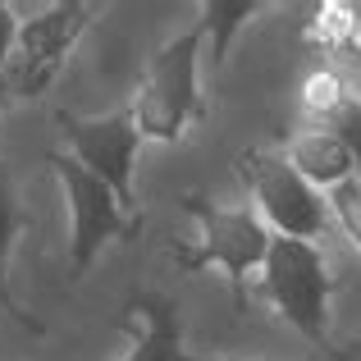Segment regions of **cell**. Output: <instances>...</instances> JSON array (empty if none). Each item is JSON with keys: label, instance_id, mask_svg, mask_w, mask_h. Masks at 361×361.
I'll use <instances>...</instances> for the list:
<instances>
[{"label": "cell", "instance_id": "cell-1", "mask_svg": "<svg viewBox=\"0 0 361 361\" xmlns=\"http://www.w3.org/2000/svg\"><path fill=\"white\" fill-rule=\"evenodd\" d=\"M178 206L202 224V238H197L192 247H183V243L169 247L174 265L188 270V274L224 270L229 293H233V307L247 311V274L265 265L274 233L265 229V220L252 211V206H220V202H211V197H202V192L183 197Z\"/></svg>", "mask_w": 361, "mask_h": 361}, {"label": "cell", "instance_id": "cell-2", "mask_svg": "<svg viewBox=\"0 0 361 361\" xmlns=\"http://www.w3.org/2000/svg\"><path fill=\"white\" fill-rule=\"evenodd\" d=\"M202 42H206V23L197 18L188 32L169 37V42L151 55L147 73H142V82H137V97H133V106H128L142 137L174 147L192 123L206 119V101H202V87H197Z\"/></svg>", "mask_w": 361, "mask_h": 361}, {"label": "cell", "instance_id": "cell-3", "mask_svg": "<svg viewBox=\"0 0 361 361\" xmlns=\"http://www.w3.org/2000/svg\"><path fill=\"white\" fill-rule=\"evenodd\" d=\"M243 188L252 192L256 215L265 220V229L274 238H302V243H316L329 233L334 215H329V202L320 188H311L298 169L288 165L283 151L270 147H247L233 160Z\"/></svg>", "mask_w": 361, "mask_h": 361}, {"label": "cell", "instance_id": "cell-4", "mask_svg": "<svg viewBox=\"0 0 361 361\" xmlns=\"http://www.w3.org/2000/svg\"><path fill=\"white\" fill-rule=\"evenodd\" d=\"M329 293L334 279L316 243L270 238V256L261 265V298L316 348H329Z\"/></svg>", "mask_w": 361, "mask_h": 361}, {"label": "cell", "instance_id": "cell-5", "mask_svg": "<svg viewBox=\"0 0 361 361\" xmlns=\"http://www.w3.org/2000/svg\"><path fill=\"white\" fill-rule=\"evenodd\" d=\"M46 165L64 183V206H69V270L87 274L97 252L106 243H128L142 233V215H128L119 197L101 183L92 169H82L69 151H51Z\"/></svg>", "mask_w": 361, "mask_h": 361}, {"label": "cell", "instance_id": "cell-6", "mask_svg": "<svg viewBox=\"0 0 361 361\" xmlns=\"http://www.w3.org/2000/svg\"><path fill=\"white\" fill-rule=\"evenodd\" d=\"M92 14H97V5H87V0H60V5H46L42 14H32L27 23H18L14 55H9V92L42 97L55 82V73L64 69L78 37L87 32Z\"/></svg>", "mask_w": 361, "mask_h": 361}, {"label": "cell", "instance_id": "cell-7", "mask_svg": "<svg viewBox=\"0 0 361 361\" xmlns=\"http://www.w3.org/2000/svg\"><path fill=\"white\" fill-rule=\"evenodd\" d=\"M55 123H60L64 142H69V156L78 160L82 169H92V174L119 197V206L128 215H142L137 197H133V160H137V147H142L133 110H115V115H106V119H78V115H64L60 110Z\"/></svg>", "mask_w": 361, "mask_h": 361}, {"label": "cell", "instance_id": "cell-8", "mask_svg": "<svg viewBox=\"0 0 361 361\" xmlns=\"http://www.w3.org/2000/svg\"><path fill=\"white\" fill-rule=\"evenodd\" d=\"M133 348L123 361H183V320L165 293H133L123 307Z\"/></svg>", "mask_w": 361, "mask_h": 361}, {"label": "cell", "instance_id": "cell-9", "mask_svg": "<svg viewBox=\"0 0 361 361\" xmlns=\"http://www.w3.org/2000/svg\"><path fill=\"white\" fill-rule=\"evenodd\" d=\"M283 156H288V165L298 169L311 188H320V192L348 183V178H361L357 174V160L348 156V147L334 137V133H325V128H302V133H293Z\"/></svg>", "mask_w": 361, "mask_h": 361}, {"label": "cell", "instance_id": "cell-10", "mask_svg": "<svg viewBox=\"0 0 361 361\" xmlns=\"http://www.w3.org/2000/svg\"><path fill=\"white\" fill-rule=\"evenodd\" d=\"M23 229H27V215H23V206H18L14 174H9V165L0 160V316H9L23 334H46L42 320L27 316V311L14 302V293H9V252H14V238Z\"/></svg>", "mask_w": 361, "mask_h": 361}, {"label": "cell", "instance_id": "cell-11", "mask_svg": "<svg viewBox=\"0 0 361 361\" xmlns=\"http://www.w3.org/2000/svg\"><path fill=\"white\" fill-rule=\"evenodd\" d=\"M307 46L325 60H361V5L353 0H329L316 5L307 23Z\"/></svg>", "mask_w": 361, "mask_h": 361}, {"label": "cell", "instance_id": "cell-12", "mask_svg": "<svg viewBox=\"0 0 361 361\" xmlns=\"http://www.w3.org/2000/svg\"><path fill=\"white\" fill-rule=\"evenodd\" d=\"M261 9H265V0H206L202 5V23H206V37L215 46V64L229 55L233 32H238L247 18H256Z\"/></svg>", "mask_w": 361, "mask_h": 361}, {"label": "cell", "instance_id": "cell-13", "mask_svg": "<svg viewBox=\"0 0 361 361\" xmlns=\"http://www.w3.org/2000/svg\"><path fill=\"white\" fill-rule=\"evenodd\" d=\"M348 97H353V87L343 82L338 69H329V64H325V69H311L307 82H302V115H307V128L325 123Z\"/></svg>", "mask_w": 361, "mask_h": 361}, {"label": "cell", "instance_id": "cell-14", "mask_svg": "<svg viewBox=\"0 0 361 361\" xmlns=\"http://www.w3.org/2000/svg\"><path fill=\"white\" fill-rule=\"evenodd\" d=\"M325 202H329V215H334V224L348 233V243L361 252V178H348V183L329 188Z\"/></svg>", "mask_w": 361, "mask_h": 361}, {"label": "cell", "instance_id": "cell-15", "mask_svg": "<svg viewBox=\"0 0 361 361\" xmlns=\"http://www.w3.org/2000/svg\"><path fill=\"white\" fill-rule=\"evenodd\" d=\"M316 128H325V133H334L338 142L348 147V156L357 160V174H361V97H348L343 106L334 110L325 123H316Z\"/></svg>", "mask_w": 361, "mask_h": 361}, {"label": "cell", "instance_id": "cell-16", "mask_svg": "<svg viewBox=\"0 0 361 361\" xmlns=\"http://www.w3.org/2000/svg\"><path fill=\"white\" fill-rule=\"evenodd\" d=\"M14 37H18V18H14V9L0 0V97L9 92V55H14Z\"/></svg>", "mask_w": 361, "mask_h": 361}, {"label": "cell", "instance_id": "cell-17", "mask_svg": "<svg viewBox=\"0 0 361 361\" xmlns=\"http://www.w3.org/2000/svg\"><path fill=\"white\" fill-rule=\"evenodd\" d=\"M325 357H329V361H361V338H353V343H338V348L329 343Z\"/></svg>", "mask_w": 361, "mask_h": 361}, {"label": "cell", "instance_id": "cell-18", "mask_svg": "<svg viewBox=\"0 0 361 361\" xmlns=\"http://www.w3.org/2000/svg\"><path fill=\"white\" fill-rule=\"evenodd\" d=\"M183 361H229V357H188L183 353Z\"/></svg>", "mask_w": 361, "mask_h": 361}]
</instances>
